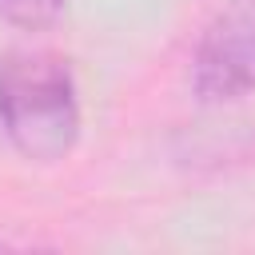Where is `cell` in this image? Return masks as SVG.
Returning <instances> with one entry per match:
<instances>
[{
    "instance_id": "6da1fadb",
    "label": "cell",
    "mask_w": 255,
    "mask_h": 255,
    "mask_svg": "<svg viewBox=\"0 0 255 255\" xmlns=\"http://www.w3.org/2000/svg\"><path fill=\"white\" fill-rule=\"evenodd\" d=\"M0 128L24 159H64L80 139V100L68 60L8 52L0 60Z\"/></svg>"
},
{
    "instance_id": "7a4b0ae2",
    "label": "cell",
    "mask_w": 255,
    "mask_h": 255,
    "mask_svg": "<svg viewBox=\"0 0 255 255\" xmlns=\"http://www.w3.org/2000/svg\"><path fill=\"white\" fill-rule=\"evenodd\" d=\"M191 84L203 100H239L255 92V0H227L219 8L195 48Z\"/></svg>"
},
{
    "instance_id": "3957f363",
    "label": "cell",
    "mask_w": 255,
    "mask_h": 255,
    "mask_svg": "<svg viewBox=\"0 0 255 255\" xmlns=\"http://www.w3.org/2000/svg\"><path fill=\"white\" fill-rule=\"evenodd\" d=\"M68 0H0V20L12 24V28H48L60 12H64Z\"/></svg>"
}]
</instances>
